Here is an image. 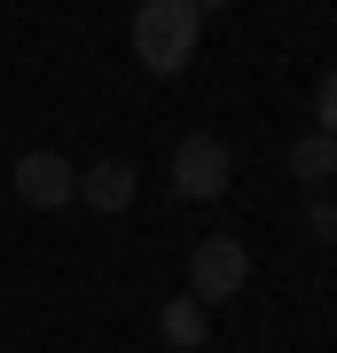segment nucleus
<instances>
[{
  "label": "nucleus",
  "instance_id": "6",
  "mask_svg": "<svg viewBox=\"0 0 337 353\" xmlns=\"http://www.w3.org/2000/svg\"><path fill=\"white\" fill-rule=\"evenodd\" d=\"M157 330H165V345H173V353H196L204 338H212V314H204V299H188V290H181V299H165Z\"/></svg>",
  "mask_w": 337,
  "mask_h": 353
},
{
  "label": "nucleus",
  "instance_id": "10",
  "mask_svg": "<svg viewBox=\"0 0 337 353\" xmlns=\"http://www.w3.org/2000/svg\"><path fill=\"white\" fill-rule=\"evenodd\" d=\"M188 8H196V16H227L236 0H188Z\"/></svg>",
  "mask_w": 337,
  "mask_h": 353
},
{
  "label": "nucleus",
  "instance_id": "4",
  "mask_svg": "<svg viewBox=\"0 0 337 353\" xmlns=\"http://www.w3.org/2000/svg\"><path fill=\"white\" fill-rule=\"evenodd\" d=\"M8 181H16V196H24L32 212H63V204H79V165H63L55 150H24Z\"/></svg>",
  "mask_w": 337,
  "mask_h": 353
},
{
  "label": "nucleus",
  "instance_id": "2",
  "mask_svg": "<svg viewBox=\"0 0 337 353\" xmlns=\"http://www.w3.org/2000/svg\"><path fill=\"white\" fill-rule=\"evenodd\" d=\"M243 283H251V243L243 236H204L196 252H188V299L220 306V299H236Z\"/></svg>",
  "mask_w": 337,
  "mask_h": 353
},
{
  "label": "nucleus",
  "instance_id": "1",
  "mask_svg": "<svg viewBox=\"0 0 337 353\" xmlns=\"http://www.w3.org/2000/svg\"><path fill=\"white\" fill-rule=\"evenodd\" d=\"M196 39H204V16L188 8V0H141L134 8V55H141V71L181 79L188 63H196Z\"/></svg>",
  "mask_w": 337,
  "mask_h": 353
},
{
  "label": "nucleus",
  "instance_id": "8",
  "mask_svg": "<svg viewBox=\"0 0 337 353\" xmlns=\"http://www.w3.org/2000/svg\"><path fill=\"white\" fill-rule=\"evenodd\" d=\"M306 236L314 243H337V196H322V189L306 196Z\"/></svg>",
  "mask_w": 337,
  "mask_h": 353
},
{
  "label": "nucleus",
  "instance_id": "7",
  "mask_svg": "<svg viewBox=\"0 0 337 353\" xmlns=\"http://www.w3.org/2000/svg\"><path fill=\"white\" fill-rule=\"evenodd\" d=\"M290 181H306V189H314V181H337V134L314 126V134L290 141Z\"/></svg>",
  "mask_w": 337,
  "mask_h": 353
},
{
  "label": "nucleus",
  "instance_id": "3",
  "mask_svg": "<svg viewBox=\"0 0 337 353\" xmlns=\"http://www.w3.org/2000/svg\"><path fill=\"white\" fill-rule=\"evenodd\" d=\"M227 181H236V157H227L220 134H188L181 150H173V196L181 204H212Z\"/></svg>",
  "mask_w": 337,
  "mask_h": 353
},
{
  "label": "nucleus",
  "instance_id": "5",
  "mask_svg": "<svg viewBox=\"0 0 337 353\" xmlns=\"http://www.w3.org/2000/svg\"><path fill=\"white\" fill-rule=\"evenodd\" d=\"M134 189H141V173L125 157H102V165H87L79 173V204H94V212H125L134 204Z\"/></svg>",
  "mask_w": 337,
  "mask_h": 353
},
{
  "label": "nucleus",
  "instance_id": "9",
  "mask_svg": "<svg viewBox=\"0 0 337 353\" xmlns=\"http://www.w3.org/2000/svg\"><path fill=\"white\" fill-rule=\"evenodd\" d=\"M314 126L337 134V71H322V87H314Z\"/></svg>",
  "mask_w": 337,
  "mask_h": 353
}]
</instances>
